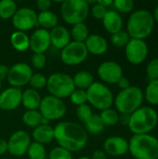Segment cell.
I'll return each mask as SVG.
<instances>
[{
  "label": "cell",
  "instance_id": "obj_1",
  "mask_svg": "<svg viewBox=\"0 0 158 159\" xmlns=\"http://www.w3.org/2000/svg\"><path fill=\"white\" fill-rule=\"evenodd\" d=\"M53 129L54 139L59 146L71 153L82 150L88 143L87 130L78 123L63 121L57 124Z\"/></svg>",
  "mask_w": 158,
  "mask_h": 159
},
{
  "label": "cell",
  "instance_id": "obj_2",
  "mask_svg": "<svg viewBox=\"0 0 158 159\" xmlns=\"http://www.w3.org/2000/svg\"><path fill=\"white\" fill-rule=\"evenodd\" d=\"M155 24L153 13L147 9H138L129 16L126 31L130 38L145 40L153 33Z\"/></svg>",
  "mask_w": 158,
  "mask_h": 159
},
{
  "label": "cell",
  "instance_id": "obj_3",
  "mask_svg": "<svg viewBox=\"0 0 158 159\" xmlns=\"http://www.w3.org/2000/svg\"><path fill=\"white\" fill-rule=\"evenodd\" d=\"M158 123V114L152 106H142L129 116V129L133 135L150 134Z\"/></svg>",
  "mask_w": 158,
  "mask_h": 159
},
{
  "label": "cell",
  "instance_id": "obj_4",
  "mask_svg": "<svg viewBox=\"0 0 158 159\" xmlns=\"http://www.w3.org/2000/svg\"><path fill=\"white\" fill-rule=\"evenodd\" d=\"M129 152L135 159H158V139L151 134L133 135L129 141Z\"/></svg>",
  "mask_w": 158,
  "mask_h": 159
},
{
  "label": "cell",
  "instance_id": "obj_5",
  "mask_svg": "<svg viewBox=\"0 0 158 159\" xmlns=\"http://www.w3.org/2000/svg\"><path fill=\"white\" fill-rule=\"evenodd\" d=\"M143 101L144 95L142 89L137 86H130L129 88L118 92L115 97L114 104L117 113L120 115L130 116L142 106Z\"/></svg>",
  "mask_w": 158,
  "mask_h": 159
},
{
  "label": "cell",
  "instance_id": "obj_6",
  "mask_svg": "<svg viewBox=\"0 0 158 159\" xmlns=\"http://www.w3.org/2000/svg\"><path fill=\"white\" fill-rule=\"evenodd\" d=\"M89 5L86 0H65L61 7L63 20L71 25L84 22L89 14Z\"/></svg>",
  "mask_w": 158,
  "mask_h": 159
},
{
  "label": "cell",
  "instance_id": "obj_7",
  "mask_svg": "<svg viewBox=\"0 0 158 159\" xmlns=\"http://www.w3.org/2000/svg\"><path fill=\"white\" fill-rule=\"evenodd\" d=\"M86 91L88 102L96 109L103 111L111 108L114 104V94L103 83L94 82Z\"/></svg>",
  "mask_w": 158,
  "mask_h": 159
},
{
  "label": "cell",
  "instance_id": "obj_8",
  "mask_svg": "<svg viewBox=\"0 0 158 159\" xmlns=\"http://www.w3.org/2000/svg\"><path fill=\"white\" fill-rule=\"evenodd\" d=\"M47 88L51 96L61 100L70 97L71 93L75 89L73 77L64 73L50 75L47 80Z\"/></svg>",
  "mask_w": 158,
  "mask_h": 159
},
{
  "label": "cell",
  "instance_id": "obj_9",
  "mask_svg": "<svg viewBox=\"0 0 158 159\" xmlns=\"http://www.w3.org/2000/svg\"><path fill=\"white\" fill-rule=\"evenodd\" d=\"M38 109L42 116L48 121L62 118L67 110L62 100L51 95H47L41 100Z\"/></svg>",
  "mask_w": 158,
  "mask_h": 159
},
{
  "label": "cell",
  "instance_id": "obj_10",
  "mask_svg": "<svg viewBox=\"0 0 158 159\" xmlns=\"http://www.w3.org/2000/svg\"><path fill=\"white\" fill-rule=\"evenodd\" d=\"M88 55V52L84 43L73 41L61 49V59L66 65H77L82 63Z\"/></svg>",
  "mask_w": 158,
  "mask_h": 159
},
{
  "label": "cell",
  "instance_id": "obj_11",
  "mask_svg": "<svg viewBox=\"0 0 158 159\" xmlns=\"http://www.w3.org/2000/svg\"><path fill=\"white\" fill-rule=\"evenodd\" d=\"M149 54V48L145 40L131 38L125 48V55L128 61L133 65H139L145 61Z\"/></svg>",
  "mask_w": 158,
  "mask_h": 159
},
{
  "label": "cell",
  "instance_id": "obj_12",
  "mask_svg": "<svg viewBox=\"0 0 158 159\" xmlns=\"http://www.w3.org/2000/svg\"><path fill=\"white\" fill-rule=\"evenodd\" d=\"M33 75L32 68L24 62H18L9 68L7 81L13 88L20 89L29 84Z\"/></svg>",
  "mask_w": 158,
  "mask_h": 159
},
{
  "label": "cell",
  "instance_id": "obj_13",
  "mask_svg": "<svg viewBox=\"0 0 158 159\" xmlns=\"http://www.w3.org/2000/svg\"><path fill=\"white\" fill-rule=\"evenodd\" d=\"M12 24L20 32L29 31L38 25L37 13L30 7H20L12 17Z\"/></svg>",
  "mask_w": 158,
  "mask_h": 159
},
{
  "label": "cell",
  "instance_id": "obj_14",
  "mask_svg": "<svg viewBox=\"0 0 158 159\" xmlns=\"http://www.w3.org/2000/svg\"><path fill=\"white\" fill-rule=\"evenodd\" d=\"M31 144V137L24 130L15 131L8 139L7 151L14 157H22Z\"/></svg>",
  "mask_w": 158,
  "mask_h": 159
},
{
  "label": "cell",
  "instance_id": "obj_15",
  "mask_svg": "<svg viewBox=\"0 0 158 159\" xmlns=\"http://www.w3.org/2000/svg\"><path fill=\"white\" fill-rule=\"evenodd\" d=\"M97 73L101 80L107 84H116L123 76V69L121 65L113 61L102 62L98 67Z\"/></svg>",
  "mask_w": 158,
  "mask_h": 159
},
{
  "label": "cell",
  "instance_id": "obj_16",
  "mask_svg": "<svg viewBox=\"0 0 158 159\" xmlns=\"http://www.w3.org/2000/svg\"><path fill=\"white\" fill-rule=\"evenodd\" d=\"M50 45V36L47 30L39 28L35 30L30 37L29 48H31L34 54H45Z\"/></svg>",
  "mask_w": 158,
  "mask_h": 159
},
{
  "label": "cell",
  "instance_id": "obj_17",
  "mask_svg": "<svg viewBox=\"0 0 158 159\" xmlns=\"http://www.w3.org/2000/svg\"><path fill=\"white\" fill-rule=\"evenodd\" d=\"M22 91L17 88H7L0 93V109L11 111L21 104Z\"/></svg>",
  "mask_w": 158,
  "mask_h": 159
},
{
  "label": "cell",
  "instance_id": "obj_18",
  "mask_svg": "<svg viewBox=\"0 0 158 159\" xmlns=\"http://www.w3.org/2000/svg\"><path fill=\"white\" fill-rule=\"evenodd\" d=\"M103 149L106 155L122 157L129 152V141L120 136H111L104 141Z\"/></svg>",
  "mask_w": 158,
  "mask_h": 159
},
{
  "label": "cell",
  "instance_id": "obj_19",
  "mask_svg": "<svg viewBox=\"0 0 158 159\" xmlns=\"http://www.w3.org/2000/svg\"><path fill=\"white\" fill-rule=\"evenodd\" d=\"M84 44L86 46L88 52L92 55H103L108 49L107 40L102 35L97 34H89L84 42Z\"/></svg>",
  "mask_w": 158,
  "mask_h": 159
},
{
  "label": "cell",
  "instance_id": "obj_20",
  "mask_svg": "<svg viewBox=\"0 0 158 159\" xmlns=\"http://www.w3.org/2000/svg\"><path fill=\"white\" fill-rule=\"evenodd\" d=\"M50 42L53 47L59 49L64 48L71 42L70 32L61 25H57L49 32Z\"/></svg>",
  "mask_w": 158,
  "mask_h": 159
},
{
  "label": "cell",
  "instance_id": "obj_21",
  "mask_svg": "<svg viewBox=\"0 0 158 159\" xmlns=\"http://www.w3.org/2000/svg\"><path fill=\"white\" fill-rule=\"evenodd\" d=\"M102 20L104 29L111 34L123 30V18L115 10H108Z\"/></svg>",
  "mask_w": 158,
  "mask_h": 159
},
{
  "label": "cell",
  "instance_id": "obj_22",
  "mask_svg": "<svg viewBox=\"0 0 158 159\" xmlns=\"http://www.w3.org/2000/svg\"><path fill=\"white\" fill-rule=\"evenodd\" d=\"M32 137L35 143L45 144L49 143L54 140V129L48 125H40L34 129Z\"/></svg>",
  "mask_w": 158,
  "mask_h": 159
},
{
  "label": "cell",
  "instance_id": "obj_23",
  "mask_svg": "<svg viewBox=\"0 0 158 159\" xmlns=\"http://www.w3.org/2000/svg\"><path fill=\"white\" fill-rule=\"evenodd\" d=\"M41 96L38 90L28 89L22 92L21 96V104L27 110H37L40 106L41 102Z\"/></svg>",
  "mask_w": 158,
  "mask_h": 159
},
{
  "label": "cell",
  "instance_id": "obj_24",
  "mask_svg": "<svg viewBox=\"0 0 158 159\" xmlns=\"http://www.w3.org/2000/svg\"><path fill=\"white\" fill-rule=\"evenodd\" d=\"M58 16L50 11H43L37 14V24L42 27V29L47 30V29H53L58 25Z\"/></svg>",
  "mask_w": 158,
  "mask_h": 159
},
{
  "label": "cell",
  "instance_id": "obj_25",
  "mask_svg": "<svg viewBox=\"0 0 158 159\" xmlns=\"http://www.w3.org/2000/svg\"><path fill=\"white\" fill-rule=\"evenodd\" d=\"M10 42L12 47L18 51H25L30 46V37L24 33L16 31L10 36Z\"/></svg>",
  "mask_w": 158,
  "mask_h": 159
},
{
  "label": "cell",
  "instance_id": "obj_26",
  "mask_svg": "<svg viewBox=\"0 0 158 159\" xmlns=\"http://www.w3.org/2000/svg\"><path fill=\"white\" fill-rule=\"evenodd\" d=\"M73 81L75 88L78 89L87 90L94 83V77L92 74L88 71H80L74 75Z\"/></svg>",
  "mask_w": 158,
  "mask_h": 159
},
{
  "label": "cell",
  "instance_id": "obj_27",
  "mask_svg": "<svg viewBox=\"0 0 158 159\" xmlns=\"http://www.w3.org/2000/svg\"><path fill=\"white\" fill-rule=\"evenodd\" d=\"M45 118L42 116L38 110H27L22 116L23 123L30 128L35 129L43 124Z\"/></svg>",
  "mask_w": 158,
  "mask_h": 159
},
{
  "label": "cell",
  "instance_id": "obj_28",
  "mask_svg": "<svg viewBox=\"0 0 158 159\" xmlns=\"http://www.w3.org/2000/svg\"><path fill=\"white\" fill-rule=\"evenodd\" d=\"M143 95L149 104L158 106V79L149 81L145 90L143 91Z\"/></svg>",
  "mask_w": 158,
  "mask_h": 159
},
{
  "label": "cell",
  "instance_id": "obj_29",
  "mask_svg": "<svg viewBox=\"0 0 158 159\" xmlns=\"http://www.w3.org/2000/svg\"><path fill=\"white\" fill-rule=\"evenodd\" d=\"M70 34L71 37L74 39V41L84 43L89 35V30L85 22H81L73 25Z\"/></svg>",
  "mask_w": 158,
  "mask_h": 159
},
{
  "label": "cell",
  "instance_id": "obj_30",
  "mask_svg": "<svg viewBox=\"0 0 158 159\" xmlns=\"http://www.w3.org/2000/svg\"><path fill=\"white\" fill-rule=\"evenodd\" d=\"M17 5L13 0H1L0 1V18L3 20L12 19L17 11Z\"/></svg>",
  "mask_w": 158,
  "mask_h": 159
},
{
  "label": "cell",
  "instance_id": "obj_31",
  "mask_svg": "<svg viewBox=\"0 0 158 159\" xmlns=\"http://www.w3.org/2000/svg\"><path fill=\"white\" fill-rule=\"evenodd\" d=\"M85 125H86L87 130L90 134H93V135L100 134L101 132L103 131V129L105 128V126L102 123L100 116H98V115H93L92 117Z\"/></svg>",
  "mask_w": 158,
  "mask_h": 159
},
{
  "label": "cell",
  "instance_id": "obj_32",
  "mask_svg": "<svg viewBox=\"0 0 158 159\" xmlns=\"http://www.w3.org/2000/svg\"><path fill=\"white\" fill-rule=\"evenodd\" d=\"M100 117L102 123L104 124V126H115L118 123L119 114L117 113L116 110L109 108L102 111Z\"/></svg>",
  "mask_w": 158,
  "mask_h": 159
},
{
  "label": "cell",
  "instance_id": "obj_33",
  "mask_svg": "<svg viewBox=\"0 0 158 159\" xmlns=\"http://www.w3.org/2000/svg\"><path fill=\"white\" fill-rule=\"evenodd\" d=\"M130 39L131 38L129 34L125 30H121L115 34H111V43L113 44V46H115V48H126V46L128 45Z\"/></svg>",
  "mask_w": 158,
  "mask_h": 159
},
{
  "label": "cell",
  "instance_id": "obj_34",
  "mask_svg": "<svg viewBox=\"0 0 158 159\" xmlns=\"http://www.w3.org/2000/svg\"><path fill=\"white\" fill-rule=\"evenodd\" d=\"M29 159H46V149L45 146L38 143H31L28 151H27Z\"/></svg>",
  "mask_w": 158,
  "mask_h": 159
},
{
  "label": "cell",
  "instance_id": "obj_35",
  "mask_svg": "<svg viewBox=\"0 0 158 159\" xmlns=\"http://www.w3.org/2000/svg\"><path fill=\"white\" fill-rule=\"evenodd\" d=\"M113 6L118 13H129L134 9L135 3L133 0H115Z\"/></svg>",
  "mask_w": 158,
  "mask_h": 159
},
{
  "label": "cell",
  "instance_id": "obj_36",
  "mask_svg": "<svg viewBox=\"0 0 158 159\" xmlns=\"http://www.w3.org/2000/svg\"><path fill=\"white\" fill-rule=\"evenodd\" d=\"M93 116V113H92V109L90 107V105L88 104H82L80 106H77V109H76V116L77 118L83 122V123H87Z\"/></svg>",
  "mask_w": 158,
  "mask_h": 159
},
{
  "label": "cell",
  "instance_id": "obj_37",
  "mask_svg": "<svg viewBox=\"0 0 158 159\" xmlns=\"http://www.w3.org/2000/svg\"><path fill=\"white\" fill-rule=\"evenodd\" d=\"M47 78H46L45 75H43L40 73H35L33 74L31 79H30V86L33 89H42L45 87H47Z\"/></svg>",
  "mask_w": 158,
  "mask_h": 159
},
{
  "label": "cell",
  "instance_id": "obj_38",
  "mask_svg": "<svg viewBox=\"0 0 158 159\" xmlns=\"http://www.w3.org/2000/svg\"><path fill=\"white\" fill-rule=\"evenodd\" d=\"M70 101L72 103L80 106L82 104H86L88 102V99H87V91L83 90V89H74L71 95H70Z\"/></svg>",
  "mask_w": 158,
  "mask_h": 159
},
{
  "label": "cell",
  "instance_id": "obj_39",
  "mask_svg": "<svg viewBox=\"0 0 158 159\" xmlns=\"http://www.w3.org/2000/svg\"><path fill=\"white\" fill-rule=\"evenodd\" d=\"M48 157L49 159H73V156L68 150L61 146H57L50 151Z\"/></svg>",
  "mask_w": 158,
  "mask_h": 159
},
{
  "label": "cell",
  "instance_id": "obj_40",
  "mask_svg": "<svg viewBox=\"0 0 158 159\" xmlns=\"http://www.w3.org/2000/svg\"><path fill=\"white\" fill-rule=\"evenodd\" d=\"M146 75L149 81L158 79V58L151 60L146 66Z\"/></svg>",
  "mask_w": 158,
  "mask_h": 159
},
{
  "label": "cell",
  "instance_id": "obj_41",
  "mask_svg": "<svg viewBox=\"0 0 158 159\" xmlns=\"http://www.w3.org/2000/svg\"><path fill=\"white\" fill-rule=\"evenodd\" d=\"M89 11L91 12V15L95 19H97V20H102L103 17L105 16L106 12L108 11V9L106 7L101 6L100 4H98L96 2V4H94L93 6L90 7V10Z\"/></svg>",
  "mask_w": 158,
  "mask_h": 159
},
{
  "label": "cell",
  "instance_id": "obj_42",
  "mask_svg": "<svg viewBox=\"0 0 158 159\" xmlns=\"http://www.w3.org/2000/svg\"><path fill=\"white\" fill-rule=\"evenodd\" d=\"M46 60L45 54H34L32 57V64L35 69H42L46 65Z\"/></svg>",
  "mask_w": 158,
  "mask_h": 159
},
{
  "label": "cell",
  "instance_id": "obj_43",
  "mask_svg": "<svg viewBox=\"0 0 158 159\" xmlns=\"http://www.w3.org/2000/svg\"><path fill=\"white\" fill-rule=\"evenodd\" d=\"M36 6H37L38 9L40 10V12L47 11V10H49V8L51 7V1L50 0H37Z\"/></svg>",
  "mask_w": 158,
  "mask_h": 159
},
{
  "label": "cell",
  "instance_id": "obj_44",
  "mask_svg": "<svg viewBox=\"0 0 158 159\" xmlns=\"http://www.w3.org/2000/svg\"><path fill=\"white\" fill-rule=\"evenodd\" d=\"M117 84V86L119 87V89H121V90H123V89H128V88H129L131 85H130V82H129V78H127L126 76H122L119 80H118V82L116 83Z\"/></svg>",
  "mask_w": 158,
  "mask_h": 159
},
{
  "label": "cell",
  "instance_id": "obj_45",
  "mask_svg": "<svg viewBox=\"0 0 158 159\" xmlns=\"http://www.w3.org/2000/svg\"><path fill=\"white\" fill-rule=\"evenodd\" d=\"M9 68L5 64H0V81L6 79L8 75Z\"/></svg>",
  "mask_w": 158,
  "mask_h": 159
},
{
  "label": "cell",
  "instance_id": "obj_46",
  "mask_svg": "<svg viewBox=\"0 0 158 159\" xmlns=\"http://www.w3.org/2000/svg\"><path fill=\"white\" fill-rule=\"evenodd\" d=\"M91 159H107V155L102 150H95L92 154Z\"/></svg>",
  "mask_w": 158,
  "mask_h": 159
},
{
  "label": "cell",
  "instance_id": "obj_47",
  "mask_svg": "<svg viewBox=\"0 0 158 159\" xmlns=\"http://www.w3.org/2000/svg\"><path fill=\"white\" fill-rule=\"evenodd\" d=\"M7 152V142L0 138V156L6 154Z\"/></svg>",
  "mask_w": 158,
  "mask_h": 159
},
{
  "label": "cell",
  "instance_id": "obj_48",
  "mask_svg": "<svg viewBox=\"0 0 158 159\" xmlns=\"http://www.w3.org/2000/svg\"><path fill=\"white\" fill-rule=\"evenodd\" d=\"M118 122L124 126H127L129 125V115H119V119H118Z\"/></svg>",
  "mask_w": 158,
  "mask_h": 159
},
{
  "label": "cell",
  "instance_id": "obj_49",
  "mask_svg": "<svg viewBox=\"0 0 158 159\" xmlns=\"http://www.w3.org/2000/svg\"><path fill=\"white\" fill-rule=\"evenodd\" d=\"M113 0H98L97 1V3L98 4H100L101 6H102V7H110V6H112L113 5Z\"/></svg>",
  "mask_w": 158,
  "mask_h": 159
},
{
  "label": "cell",
  "instance_id": "obj_50",
  "mask_svg": "<svg viewBox=\"0 0 158 159\" xmlns=\"http://www.w3.org/2000/svg\"><path fill=\"white\" fill-rule=\"evenodd\" d=\"M153 17H154V20H155V21L158 23V5L156 6V7L155 8V10H154Z\"/></svg>",
  "mask_w": 158,
  "mask_h": 159
},
{
  "label": "cell",
  "instance_id": "obj_51",
  "mask_svg": "<svg viewBox=\"0 0 158 159\" xmlns=\"http://www.w3.org/2000/svg\"><path fill=\"white\" fill-rule=\"evenodd\" d=\"M78 159H91L90 157H79Z\"/></svg>",
  "mask_w": 158,
  "mask_h": 159
},
{
  "label": "cell",
  "instance_id": "obj_52",
  "mask_svg": "<svg viewBox=\"0 0 158 159\" xmlns=\"http://www.w3.org/2000/svg\"><path fill=\"white\" fill-rule=\"evenodd\" d=\"M1 87H2V84H1V81H0V91H1Z\"/></svg>",
  "mask_w": 158,
  "mask_h": 159
},
{
  "label": "cell",
  "instance_id": "obj_53",
  "mask_svg": "<svg viewBox=\"0 0 158 159\" xmlns=\"http://www.w3.org/2000/svg\"><path fill=\"white\" fill-rule=\"evenodd\" d=\"M157 38H158V33H157Z\"/></svg>",
  "mask_w": 158,
  "mask_h": 159
}]
</instances>
